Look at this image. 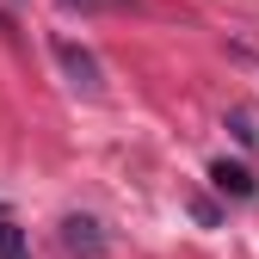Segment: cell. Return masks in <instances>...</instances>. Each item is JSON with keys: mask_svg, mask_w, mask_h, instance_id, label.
Segmentation results:
<instances>
[{"mask_svg": "<svg viewBox=\"0 0 259 259\" xmlns=\"http://www.w3.org/2000/svg\"><path fill=\"white\" fill-rule=\"evenodd\" d=\"M56 62H62V74H68L74 93H87V99H99V93H105V68H99V56L80 50L74 37H56Z\"/></svg>", "mask_w": 259, "mask_h": 259, "instance_id": "cell-1", "label": "cell"}, {"mask_svg": "<svg viewBox=\"0 0 259 259\" xmlns=\"http://www.w3.org/2000/svg\"><path fill=\"white\" fill-rule=\"evenodd\" d=\"M62 247H68L74 259H99L105 253V229L93 216H68V222H62Z\"/></svg>", "mask_w": 259, "mask_h": 259, "instance_id": "cell-2", "label": "cell"}, {"mask_svg": "<svg viewBox=\"0 0 259 259\" xmlns=\"http://www.w3.org/2000/svg\"><path fill=\"white\" fill-rule=\"evenodd\" d=\"M210 179H216V191H229V198H253V173L247 167H229V160H216V167H210Z\"/></svg>", "mask_w": 259, "mask_h": 259, "instance_id": "cell-3", "label": "cell"}, {"mask_svg": "<svg viewBox=\"0 0 259 259\" xmlns=\"http://www.w3.org/2000/svg\"><path fill=\"white\" fill-rule=\"evenodd\" d=\"M0 259H31V241L13 216H0Z\"/></svg>", "mask_w": 259, "mask_h": 259, "instance_id": "cell-4", "label": "cell"}]
</instances>
